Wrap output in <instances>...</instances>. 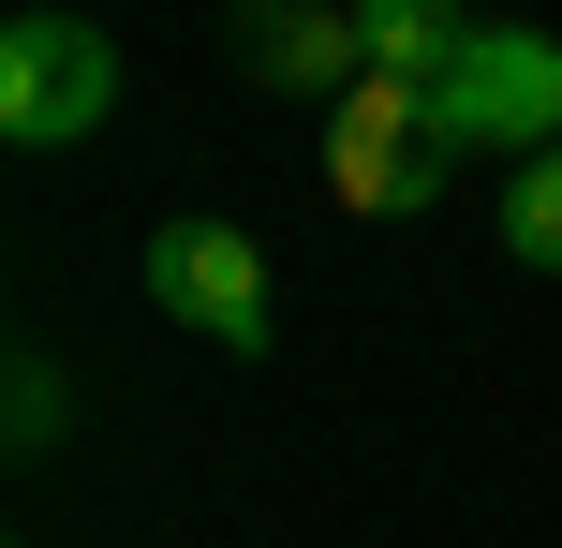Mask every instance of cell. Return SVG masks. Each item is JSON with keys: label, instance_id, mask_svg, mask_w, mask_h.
Segmentation results:
<instances>
[{"label": "cell", "instance_id": "cell-1", "mask_svg": "<svg viewBox=\"0 0 562 548\" xmlns=\"http://www.w3.org/2000/svg\"><path fill=\"white\" fill-rule=\"evenodd\" d=\"M429 119H445V148H504V164L562 148V45L548 30H459V59L429 75Z\"/></svg>", "mask_w": 562, "mask_h": 548}, {"label": "cell", "instance_id": "cell-3", "mask_svg": "<svg viewBox=\"0 0 562 548\" xmlns=\"http://www.w3.org/2000/svg\"><path fill=\"white\" fill-rule=\"evenodd\" d=\"M326 178H340V208H429L445 193V119H429V89L415 75H356L326 104Z\"/></svg>", "mask_w": 562, "mask_h": 548}, {"label": "cell", "instance_id": "cell-5", "mask_svg": "<svg viewBox=\"0 0 562 548\" xmlns=\"http://www.w3.org/2000/svg\"><path fill=\"white\" fill-rule=\"evenodd\" d=\"M237 75L281 89V104H340V89L370 75L356 0H252V15H237Z\"/></svg>", "mask_w": 562, "mask_h": 548}, {"label": "cell", "instance_id": "cell-2", "mask_svg": "<svg viewBox=\"0 0 562 548\" xmlns=\"http://www.w3.org/2000/svg\"><path fill=\"white\" fill-rule=\"evenodd\" d=\"M104 104H119V45L89 15H15V30H0V134H15V148L104 134Z\"/></svg>", "mask_w": 562, "mask_h": 548}, {"label": "cell", "instance_id": "cell-6", "mask_svg": "<svg viewBox=\"0 0 562 548\" xmlns=\"http://www.w3.org/2000/svg\"><path fill=\"white\" fill-rule=\"evenodd\" d=\"M459 30H474L459 0H356V45H370V75H415V89L459 59Z\"/></svg>", "mask_w": 562, "mask_h": 548}, {"label": "cell", "instance_id": "cell-8", "mask_svg": "<svg viewBox=\"0 0 562 548\" xmlns=\"http://www.w3.org/2000/svg\"><path fill=\"white\" fill-rule=\"evenodd\" d=\"M45 430H59V371L30 356V371H15V445H45Z\"/></svg>", "mask_w": 562, "mask_h": 548}, {"label": "cell", "instance_id": "cell-7", "mask_svg": "<svg viewBox=\"0 0 562 548\" xmlns=\"http://www.w3.org/2000/svg\"><path fill=\"white\" fill-rule=\"evenodd\" d=\"M488 223H504V253H518V267H562V148H533V164L488 193Z\"/></svg>", "mask_w": 562, "mask_h": 548}, {"label": "cell", "instance_id": "cell-4", "mask_svg": "<svg viewBox=\"0 0 562 548\" xmlns=\"http://www.w3.org/2000/svg\"><path fill=\"white\" fill-rule=\"evenodd\" d=\"M148 312H178L193 342H223V356H267V253L237 223H164L148 237Z\"/></svg>", "mask_w": 562, "mask_h": 548}]
</instances>
